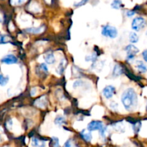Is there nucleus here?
Wrapping results in <instances>:
<instances>
[{
    "mask_svg": "<svg viewBox=\"0 0 147 147\" xmlns=\"http://www.w3.org/2000/svg\"><path fill=\"white\" fill-rule=\"evenodd\" d=\"M45 30V26H41L39 27H31L26 30V31L32 34H40Z\"/></svg>",
    "mask_w": 147,
    "mask_h": 147,
    "instance_id": "nucleus-10",
    "label": "nucleus"
},
{
    "mask_svg": "<svg viewBox=\"0 0 147 147\" xmlns=\"http://www.w3.org/2000/svg\"><path fill=\"white\" fill-rule=\"evenodd\" d=\"M106 132H107V128L103 126L100 130V135L102 139H105L106 137Z\"/></svg>",
    "mask_w": 147,
    "mask_h": 147,
    "instance_id": "nucleus-24",
    "label": "nucleus"
},
{
    "mask_svg": "<svg viewBox=\"0 0 147 147\" xmlns=\"http://www.w3.org/2000/svg\"><path fill=\"white\" fill-rule=\"evenodd\" d=\"M64 147H77V146H76V144L74 143V142H73L72 139H68V140L65 143Z\"/></svg>",
    "mask_w": 147,
    "mask_h": 147,
    "instance_id": "nucleus-21",
    "label": "nucleus"
},
{
    "mask_svg": "<svg viewBox=\"0 0 147 147\" xmlns=\"http://www.w3.org/2000/svg\"><path fill=\"white\" fill-rule=\"evenodd\" d=\"M32 146L36 147H45V143L43 141L39 140L37 138H32Z\"/></svg>",
    "mask_w": 147,
    "mask_h": 147,
    "instance_id": "nucleus-15",
    "label": "nucleus"
},
{
    "mask_svg": "<svg viewBox=\"0 0 147 147\" xmlns=\"http://www.w3.org/2000/svg\"><path fill=\"white\" fill-rule=\"evenodd\" d=\"M1 62L7 65L16 64L17 63V58L13 55H7L1 59Z\"/></svg>",
    "mask_w": 147,
    "mask_h": 147,
    "instance_id": "nucleus-7",
    "label": "nucleus"
},
{
    "mask_svg": "<svg viewBox=\"0 0 147 147\" xmlns=\"http://www.w3.org/2000/svg\"><path fill=\"white\" fill-rule=\"evenodd\" d=\"M88 1V0H81L80 1H79V2L78 3H75L74 4V6L76 7H81V6H83L85 5V4H86V3Z\"/></svg>",
    "mask_w": 147,
    "mask_h": 147,
    "instance_id": "nucleus-25",
    "label": "nucleus"
},
{
    "mask_svg": "<svg viewBox=\"0 0 147 147\" xmlns=\"http://www.w3.org/2000/svg\"><path fill=\"white\" fill-rule=\"evenodd\" d=\"M116 93V88L112 86H108L103 90V95L106 98L110 99Z\"/></svg>",
    "mask_w": 147,
    "mask_h": 147,
    "instance_id": "nucleus-6",
    "label": "nucleus"
},
{
    "mask_svg": "<svg viewBox=\"0 0 147 147\" xmlns=\"http://www.w3.org/2000/svg\"><path fill=\"white\" fill-rule=\"evenodd\" d=\"M142 57H143L144 61L147 63V49L143 51V53H142Z\"/></svg>",
    "mask_w": 147,
    "mask_h": 147,
    "instance_id": "nucleus-30",
    "label": "nucleus"
},
{
    "mask_svg": "<svg viewBox=\"0 0 147 147\" xmlns=\"http://www.w3.org/2000/svg\"><path fill=\"white\" fill-rule=\"evenodd\" d=\"M52 140H53V147H60V144H59V140L57 138L53 137Z\"/></svg>",
    "mask_w": 147,
    "mask_h": 147,
    "instance_id": "nucleus-26",
    "label": "nucleus"
},
{
    "mask_svg": "<svg viewBox=\"0 0 147 147\" xmlns=\"http://www.w3.org/2000/svg\"><path fill=\"white\" fill-rule=\"evenodd\" d=\"M123 6L121 0H113L111 3V7L115 9H119Z\"/></svg>",
    "mask_w": 147,
    "mask_h": 147,
    "instance_id": "nucleus-16",
    "label": "nucleus"
},
{
    "mask_svg": "<svg viewBox=\"0 0 147 147\" xmlns=\"http://www.w3.org/2000/svg\"><path fill=\"white\" fill-rule=\"evenodd\" d=\"M47 100L45 96H42V97H40V98H38L35 102H34V105H35L37 107L42 108V109H45V108L47 106Z\"/></svg>",
    "mask_w": 147,
    "mask_h": 147,
    "instance_id": "nucleus-8",
    "label": "nucleus"
},
{
    "mask_svg": "<svg viewBox=\"0 0 147 147\" xmlns=\"http://www.w3.org/2000/svg\"><path fill=\"white\" fill-rule=\"evenodd\" d=\"M103 127V123L100 121H93L88 125V130L93 131L96 130H100Z\"/></svg>",
    "mask_w": 147,
    "mask_h": 147,
    "instance_id": "nucleus-5",
    "label": "nucleus"
},
{
    "mask_svg": "<svg viewBox=\"0 0 147 147\" xmlns=\"http://www.w3.org/2000/svg\"><path fill=\"white\" fill-rule=\"evenodd\" d=\"M129 41L131 43H136L139 41V36L135 32H131L129 36Z\"/></svg>",
    "mask_w": 147,
    "mask_h": 147,
    "instance_id": "nucleus-17",
    "label": "nucleus"
},
{
    "mask_svg": "<svg viewBox=\"0 0 147 147\" xmlns=\"http://www.w3.org/2000/svg\"><path fill=\"white\" fill-rule=\"evenodd\" d=\"M136 68L142 73H144L147 72V66L143 62L140 61V60L136 62Z\"/></svg>",
    "mask_w": 147,
    "mask_h": 147,
    "instance_id": "nucleus-12",
    "label": "nucleus"
},
{
    "mask_svg": "<svg viewBox=\"0 0 147 147\" xmlns=\"http://www.w3.org/2000/svg\"><path fill=\"white\" fill-rule=\"evenodd\" d=\"M9 82V77L8 76H6L4 77L3 75L0 74V86H4L5 85L7 84V83Z\"/></svg>",
    "mask_w": 147,
    "mask_h": 147,
    "instance_id": "nucleus-19",
    "label": "nucleus"
},
{
    "mask_svg": "<svg viewBox=\"0 0 147 147\" xmlns=\"http://www.w3.org/2000/svg\"><path fill=\"white\" fill-rule=\"evenodd\" d=\"M146 109H147V103H146Z\"/></svg>",
    "mask_w": 147,
    "mask_h": 147,
    "instance_id": "nucleus-33",
    "label": "nucleus"
},
{
    "mask_svg": "<svg viewBox=\"0 0 147 147\" xmlns=\"http://www.w3.org/2000/svg\"><path fill=\"white\" fill-rule=\"evenodd\" d=\"M82 84H83V81H82V80H77V81H76L73 83V88H76L77 87L81 86Z\"/></svg>",
    "mask_w": 147,
    "mask_h": 147,
    "instance_id": "nucleus-28",
    "label": "nucleus"
},
{
    "mask_svg": "<svg viewBox=\"0 0 147 147\" xmlns=\"http://www.w3.org/2000/svg\"><path fill=\"white\" fill-rule=\"evenodd\" d=\"M27 0H10V2L12 5H20L24 4Z\"/></svg>",
    "mask_w": 147,
    "mask_h": 147,
    "instance_id": "nucleus-22",
    "label": "nucleus"
},
{
    "mask_svg": "<svg viewBox=\"0 0 147 147\" xmlns=\"http://www.w3.org/2000/svg\"><path fill=\"white\" fill-rule=\"evenodd\" d=\"M121 102L127 111H131L134 110L138 104V96L134 89H126L121 96Z\"/></svg>",
    "mask_w": 147,
    "mask_h": 147,
    "instance_id": "nucleus-1",
    "label": "nucleus"
},
{
    "mask_svg": "<svg viewBox=\"0 0 147 147\" xmlns=\"http://www.w3.org/2000/svg\"><path fill=\"white\" fill-rule=\"evenodd\" d=\"M146 25V21L144 17H136L133 20L131 23V27L134 31L139 32L143 30Z\"/></svg>",
    "mask_w": 147,
    "mask_h": 147,
    "instance_id": "nucleus-2",
    "label": "nucleus"
},
{
    "mask_svg": "<svg viewBox=\"0 0 147 147\" xmlns=\"http://www.w3.org/2000/svg\"><path fill=\"white\" fill-rule=\"evenodd\" d=\"M101 34L105 37L116 38L118 35V31L116 27L110 25H105L102 27Z\"/></svg>",
    "mask_w": 147,
    "mask_h": 147,
    "instance_id": "nucleus-3",
    "label": "nucleus"
},
{
    "mask_svg": "<svg viewBox=\"0 0 147 147\" xmlns=\"http://www.w3.org/2000/svg\"><path fill=\"white\" fill-rule=\"evenodd\" d=\"M80 136L81 137L84 139L86 142H90L92 139V134L91 131H86L85 130H83L81 132H80Z\"/></svg>",
    "mask_w": 147,
    "mask_h": 147,
    "instance_id": "nucleus-13",
    "label": "nucleus"
},
{
    "mask_svg": "<svg viewBox=\"0 0 147 147\" xmlns=\"http://www.w3.org/2000/svg\"><path fill=\"white\" fill-rule=\"evenodd\" d=\"M40 69L41 70H42L44 73H47V71H48V69H47V67L45 65V63H42V64L40 65Z\"/></svg>",
    "mask_w": 147,
    "mask_h": 147,
    "instance_id": "nucleus-27",
    "label": "nucleus"
},
{
    "mask_svg": "<svg viewBox=\"0 0 147 147\" xmlns=\"http://www.w3.org/2000/svg\"><path fill=\"white\" fill-rule=\"evenodd\" d=\"M123 73V69L119 65H116L113 67V77H119V76Z\"/></svg>",
    "mask_w": 147,
    "mask_h": 147,
    "instance_id": "nucleus-14",
    "label": "nucleus"
},
{
    "mask_svg": "<svg viewBox=\"0 0 147 147\" xmlns=\"http://www.w3.org/2000/svg\"><path fill=\"white\" fill-rule=\"evenodd\" d=\"M125 50H126V53H127L126 59L128 60H133L134 58L135 55L139 52V49L136 46L134 45H127L126 48H125Z\"/></svg>",
    "mask_w": 147,
    "mask_h": 147,
    "instance_id": "nucleus-4",
    "label": "nucleus"
},
{
    "mask_svg": "<svg viewBox=\"0 0 147 147\" xmlns=\"http://www.w3.org/2000/svg\"><path fill=\"white\" fill-rule=\"evenodd\" d=\"M141 126H142V123L139 121L136 122V123L133 125L134 129V131L136 133H138V132L139 131V130H140V129H141Z\"/></svg>",
    "mask_w": 147,
    "mask_h": 147,
    "instance_id": "nucleus-23",
    "label": "nucleus"
},
{
    "mask_svg": "<svg viewBox=\"0 0 147 147\" xmlns=\"http://www.w3.org/2000/svg\"><path fill=\"white\" fill-rule=\"evenodd\" d=\"M36 93V88H32L31 90V96H34Z\"/></svg>",
    "mask_w": 147,
    "mask_h": 147,
    "instance_id": "nucleus-32",
    "label": "nucleus"
},
{
    "mask_svg": "<svg viewBox=\"0 0 147 147\" xmlns=\"http://www.w3.org/2000/svg\"><path fill=\"white\" fill-rule=\"evenodd\" d=\"M66 63H66V60H65V59H63V60L60 61L58 67H57V69H56V72H57L59 75H62L65 69Z\"/></svg>",
    "mask_w": 147,
    "mask_h": 147,
    "instance_id": "nucleus-11",
    "label": "nucleus"
},
{
    "mask_svg": "<svg viewBox=\"0 0 147 147\" xmlns=\"http://www.w3.org/2000/svg\"><path fill=\"white\" fill-rule=\"evenodd\" d=\"M65 123V119L62 116H57L55 119V123L57 126H61Z\"/></svg>",
    "mask_w": 147,
    "mask_h": 147,
    "instance_id": "nucleus-18",
    "label": "nucleus"
},
{
    "mask_svg": "<svg viewBox=\"0 0 147 147\" xmlns=\"http://www.w3.org/2000/svg\"><path fill=\"white\" fill-rule=\"evenodd\" d=\"M126 14H127L128 17H132V16L134 15V14H135V11H133V10H129V11H127Z\"/></svg>",
    "mask_w": 147,
    "mask_h": 147,
    "instance_id": "nucleus-31",
    "label": "nucleus"
},
{
    "mask_svg": "<svg viewBox=\"0 0 147 147\" xmlns=\"http://www.w3.org/2000/svg\"><path fill=\"white\" fill-rule=\"evenodd\" d=\"M45 61L47 64H54L55 62V58L54 55L52 53H47L44 56Z\"/></svg>",
    "mask_w": 147,
    "mask_h": 147,
    "instance_id": "nucleus-9",
    "label": "nucleus"
},
{
    "mask_svg": "<svg viewBox=\"0 0 147 147\" xmlns=\"http://www.w3.org/2000/svg\"><path fill=\"white\" fill-rule=\"evenodd\" d=\"M110 106H111V109H113V110H114V111L117 110L118 104L116 103H115V102H112V103H111Z\"/></svg>",
    "mask_w": 147,
    "mask_h": 147,
    "instance_id": "nucleus-29",
    "label": "nucleus"
},
{
    "mask_svg": "<svg viewBox=\"0 0 147 147\" xmlns=\"http://www.w3.org/2000/svg\"><path fill=\"white\" fill-rule=\"evenodd\" d=\"M9 38L7 36L0 34V44H5V43L9 42Z\"/></svg>",
    "mask_w": 147,
    "mask_h": 147,
    "instance_id": "nucleus-20",
    "label": "nucleus"
}]
</instances>
